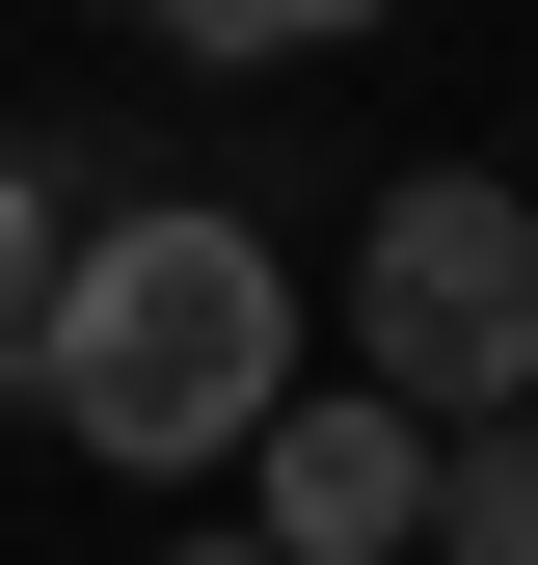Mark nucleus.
Masks as SVG:
<instances>
[{
    "label": "nucleus",
    "instance_id": "3",
    "mask_svg": "<svg viewBox=\"0 0 538 565\" xmlns=\"http://www.w3.org/2000/svg\"><path fill=\"white\" fill-rule=\"evenodd\" d=\"M269 565H404L431 539V431H404V404H269Z\"/></svg>",
    "mask_w": 538,
    "mask_h": 565
},
{
    "label": "nucleus",
    "instance_id": "4",
    "mask_svg": "<svg viewBox=\"0 0 538 565\" xmlns=\"http://www.w3.org/2000/svg\"><path fill=\"white\" fill-rule=\"evenodd\" d=\"M404 565H538V431H458L431 458V539Z\"/></svg>",
    "mask_w": 538,
    "mask_h": 565
},
{
    "label": "nucleus",
    "instance_id": "1",
    "mask_svg": "<svg viewBox=\"0 0 538 565\" xmlns=\"http://www.w3.org/2000/svg\"><path fill=\"white\" fill-rule=\"evenodd\" d=\"M0 404H28V431H82L108 484L243 458L269 404H297V269H269V216H216V189L82 216V243H54V323L0 350Z\"/></svg>",
    "mask_w": 538,
    "mask_h": 565
},
{
    "label": "nucleus",
    "instance_id": "2",
    "mask_svg": "<svg viewBox=\"0 0 538 565\" xmlns=\"http://www.w3.org/2000/svg\"><path fill=\"white\" fill-rule=\"evenodd\" d=\"M351 404H404V431H538V189L512 162H404L351 216Z\"/></svg>",
    "mask_w": 538,
    "mask_h": 565
},
{
    "label": "nucleus",
    "instance_id": "6",
    "mask_svg": "<svg viewBox=\"0 0 538 565\" xmlns=\"http://www.w3.org/2000/svg\"><path fill=\"white\" fill-rule=\"evenodd\" d=\"M54 243H82V216H54V162H28V135H0V350L54 323Z\"/></svg>",
    "mask_w": 538,
    "mask_h": 565
},
{
    "label": "nucleus",
    "instance_id": "7",
    "mask_svg": "<svg viewBox=\"0 0 538 565\" xmlns=\"http://www.w3.org/2000/svg\"><path fill=\"white\" fill-rule=\"evenodd\" d=\"M162 565H269V539H162Z\"/></svg>",
    "mask_w": 538,
    "mask_h": 565
},
{
    "label": "nucleus",
    "instance_id": "5",
    "mask_svg": "<svg viewBox=\"0 0 538 565\" xmlns=\"http://www.w3.org/2000/svg\"><path fill=\"white\" fill-rule=\"evenodd\" d=\"M162 28H189V54L243 82V54H323V28H404V0H162Z\"/></svg>",
    "mask_w": 538,
    "mask_h": 565
},
{
    "label": "nucleus",
    "instance_id": "8",
    "mask_svg": "<svg viewBox=\"0 0 538 565\" xmlns=\"http://www.w3.org/2000/svg\"><path fill=\"white\" fill-rule=\"evenodd\" d=\"M134 28H162V0H134Z\"/></svg>",
    "mask_w": 538,
    "mask_h": 565
}]
</instances>
